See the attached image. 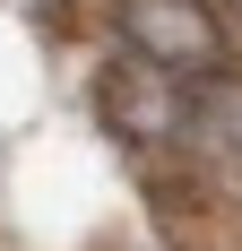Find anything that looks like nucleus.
I'll return each mask as SVG.
<instances>
[{
    "instance_id": "obj_1",
    "label": "nucleus",
    "mask_w": 242,
    "mask_h": 251,
    "mask_svg": "<svg viewBox=\"0 0 242 251\" xmlns=\"http://www.w3.org/2000/svg\"><path fill=\"white\" fill-rule=\"evenodd\" d=\"M113 35L191 87L225 70V26L208 18V0H113Z\"/></svg>"
},
{
    "instance_id": "obj_2",
    "label": "nucleus",
    "mask_w": 242,
    "mask_h": 251,
    "mask_svg": "<svg viewBox=\"0 0 242 251\" xmlns=\"http://www.w3.org/2000/svg\"><path fill=\"white\" fill-rule=\"evenodd\" d=\"M104 122H113L139 156L182 148V130H191V78H173V70H156V61L130 52V61L104 70Z\"/></svg>"
},
{
    "instance_id": "obj_3",
    "label": "nucleus",
    "mask_w": 242,
    "mask_h": 251,
    "mask_svg": "<svg viewBox=\"0 0 242 251\" xmlns=\"http://www.w3.org/2000/svg\"><path fill=\"white\" fill-rule=\"evenodd\" d=\"M234 9H242V0H234Z\"/></svg>"
}]
</instances>
